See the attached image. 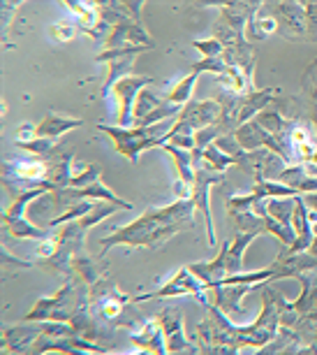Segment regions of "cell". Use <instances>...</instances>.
I'll return each instance as SVG.
<instances>
[{
	"mask_svg": "<svg viewBox=\"0 0 317 355\" xmlns=\"http://www.w3.org/2000/svg\"><path fill=\"white\" fill-rule=\"evenodd\" d=\"M213 291V304L225 313L227 318H244L246 316V309L241 306V300H244L246 293L253 291V286H246V284H232V286H213L208 288Z\"/></svg>",
	"mask_w": 317,
	"mask_h": 355,
	"instance_id": "12",
	"label": "cell"
},
{
	"mask_svg": "<svg viewBox=\"0 0 317 355\" xmlns=\"http://www.w3.org/2000/svg\"><path fill=\"white\" fill-rule=\"evenodd\" d=\"M176 119L172 121H163V123H155V125H134V128H114V125H98L100 130L107 132L114 142V149H116L120 156H125L127 160L137 163L139 153L144 149H151V146H160V137L165 135V128H170V123H174Z\"/></svg>",
	"mask_w": 317,
	"mask_h": 355,
	"instance_id": "3",
	"label": "cell"
},
{
	"mask_svg": "<svg viewBox=\"0 0 317 355\" xmlns=\"http://www.w3.org/2000/svg\"><path fill=\"white\" fill-rule=\"evenodd\" d=\"M220 112H222V105L220 100H199V103H188L181 114L176 116L179 123H185L188 128H192L194 132L206 128V125L215 123L220 119Z\"/></svg>",
	"mask_w": 317,
	"mask_h": 355,
	"instance_id": "11",
	"label": "cell"
},
{
	"mask_svg": "<svg viewBox=\"0 0 317 355\" xmlns=\"http://www.w3.org/2000/svg\"><path fill=\"white\" fill-rule=\"evenodd\" d=\"M303 10H306L308 42H317V3H303Z\"/></svg>",
	"mask_w": 317,
	"mask_h": 355,
	"instance_id": "25",
	"label": "cell"
},
{
	"mask_svg": "<svg viewBox=\"0 0 317 355\" xmlns=\"http://www.w3.org/2000/svg\"><path fill=\"white\" fill-rule=\"evenodd\" d=\"M151 84V77H132L127 75L123 79H118L116 84H114V98L118 100V123L127 128L130 123H134V103H137V96L141 89H146V86Z\"/></svg>",
	"mask_w": 317,
	"mask_h": 355,
	"instance_id": "8",
	"label": "cell"
},
{
	"mask_svg": "<svg viewBox=\"0 0 317 355\" xmlns=\"http://www.w3.org/2000/svg\"><path fill=\"white\" fill-rule=\"evenodd\" d=\"M89 293H91V311L98 320H107L111 325H120V323L134 325V320L125 316L127 304L134 302L132 295L120 293L109 277H102L98 284L89 286Z\"/></svg>",
	"mask_w": 317,
	"mask_h": 355,
	"instance_id": "4",
	"label": "cell"
},
{
	"mask_svg": "<svg viewBox=\"0 0 317 355\" xmlns=\"http://www.w3.org/2000/svg\"><path fill=\"white\" fill-rule=\"evenodd\" d=\"M260 234H262V230H248V232L241 230L232 242L222 244V249L218 256H215V260H211V263L188 265V270H190L201 284H206V288H211L213 284H218V281L225 277L246 272L244 270V253Z\"/></svg>",
	"mask_w": 317,
	"mask_h": 355,
	"instance_id": "2",
	"label": "cell"
},
{
	"mask_svg": "<svg viewBox=\"0 0 317 355\" xmlns=\"http://www.w3.org/2000/svg\"><path fill=\"white\" fill-rule=\"evenodd\" d=\"M266 214L271 216L275 223H280L282 227H292V214H294V198H269L266 200Z\"/></svg>",
	"mask_w": 317,
	"mask_h": 355,
	"instance_id": "19",
	"label": "cell"
},
{
	"mask_svg": "<svg viewBox=\"0 0 317 355\" xmlns=\"http://www.w3.org/2000/svg\"><path fill=\"white\" fill-rule=\"evenodd\" d=\"M278 182L285 186H292L299 193H315L317 191V177L308 174L303 165H287L285 170L278 174Z\"/></svg>",
	"mask_w": 317,
	"mask_h": 355,
	"instance_id": "18",
	"label": "cell"
},
{
	"mask_svg": "<svg viewBox=\"0 0 317 355\" xmlns=\"http://www.w3.org/2000/svg\"><path fill=\"white\" fill-rule=\"evenodd\" d=\"M42 320L39 325H5L3 327V351L5 353H28L35 339L42 334Z\"/></svg>",
	"mask_w": 317,
	"mask_h": 355,
	"instance_id": "13",
	"label": "cell"
},
{
	"mask_svg": "<svg viewBox=\"0 0 317 355\" xmlns=\"http://www.w3.org/2000/svg\"><path fill=\"white\" fill-rule=\"evenodd\" d=\"M12 265H17V267H33V263H28V260H17V258H12V256H10V251L3 246V267L10 272V267H12Z\"/></svg>",
	"mask_w": 317,
	"mask_h": 355,
	"instance_id": "26",
	"label": "cell"
},
{
	"mask_svg": "<svg viewBox=\"0 0 317 355\" xmlns=\"http://www.w3.org/2000/svg\"><path fill=\"white\" fill-rule=\"evenodd\" d=\"M204 291H208L206 284H201V281L194 277L188 267H183V270H179L176 277H174L172 281H167L160 291L137 295V297H132V300L134 302H146V300H158V297H181V295H190V297L199 300L201 304L208 306V300H206Z\"/></svg>",
	"mask_w": 317,
	"mask_h": 355,
	"instance_id": "6",
	"label": "cell"
},
{
	"mask_svg": "<svg viewBox=\"0 0 317 355\" xmlns=\"http://www.w3.org/2000/svg\"><path fill=\"white\" fill-rule=\"evenodd\" d=\"M139 46H146V49H153L155 42L151 35L144 31V26L137 21H125L114 26L109 31V37L105 42V51H118V49H139Z\"/></svg>",
	"mask_w": 317,
	"mask_h": 355,
	"instance_id": "9",
	"label": "cell"
},
{
	"mask_svg": "<svg viewBox=\"0 0 317 355\" xmlns=\"http://www.w3.org/2000/svg\"><path fill=\"white\" fill-rule=\"evenodd\" d=\"M315 234H317V223H315Z\"/></svg>",
	"mask_w": 317,
	"mask_h": 355,
	"instance_id": "29",
	"label": "cell"
},
{
	"mask_svg": "<svg viewBox=\"0 0 317 355\" xmlns=\"http://www.w3.org/2000/svg\"><path fill=\"white\" fill-rule=\"evenodd\" d=\"M82 123H84L82 119H67V116H60L56 112H49L44 116V121L35 128V137L58 139V137H63L67 130L79 128Z\"/></svg>",
	"mask_w": 317,
	"mask_h": 355,
	"instance_id": "17",
	"label": "cell"
},
{
	"mask_svg": "<svg viewBox=\"0 0 317 355\" xmlns=\"http://www.w3.org/2000/svg\"><path fill=\"white\" fill-rule=\"evenodd\" d=\"M294 279H299L303 284V293L299 300L289 302V306L299 313V316H306L310 311H317V270L310 272H299Z\"/></svg>",
	"mask_w": 317,
	"mask_h": 355,
	"instance_id": "16",
	"label": "cell"
},
{
	"mask_svg": "<svg viewBox=\"0 0 317 355\" xmlns=\"http://www.w3.org/2000/svg\"><path fill=\"white\" fill-rule=\"evenodd\" d=\"M275 96H278V89H264V91H253V93H248V96L241 98L239 125L253 121L260 112H264L266 107H271Z\"/></svg>",
	"mask_w": 317,
	"mask_h": 355,
	"instance_id": "15",
	"label": "cell"
},
{
	"mask_svg": "<svg viewBox=\"0 0 317 355\" xmlns=\"http://www.w3.org/2000/svg\"><path fill=\"white\" fill-rule=\"evenodd\" d=\"M303 93H306L308 100V110H310V121L317 128V61H313L308 65V70L303 72Z\"/></svg>",
	"mask_w": 317,
	"mask_h": 355,
	"instance_id": "20",
	"label": "cell"
},
{
	"mask_svg": "<svg viewBox=\"0 0 317 355\" xmlns=\"http://www.w3.org/2000/svg\"><path fill=\"white\" fill-rule=\"evenodd\" d=\"M308 251L313 253V256H317V237L313 239V242H310V246H308Z\"/></svg>",
	"mask_w": 317,
	"mask_h": 355,
	"instance_id": "28",
	"label": "cell"
},
{
	"mask_svg": "<svg viewBox=\"0 0 317 355\" xmlns=\"http://www.w3.org/2000/svg\"><path fill=\"white\" fill-rule=\"evenodd\" d=\"M197 79H199L197 72H190V75L181 79V82L167 93V100H170L172 105L185 107L188 103H190V96H192V89H194V84H197Z\"/></svg>",
	"mask_w": 317,
	"mask_h": 355,
	"instance_id": "21",
	"label": "cell"
},
{
	"mask_svg": "<svg viewBox=\"0 0 317 355\" xmlns=\"http://www.w3.org/2000/svg\"><path fill=\"white\" fill-rule=\"evenodd\" d=\"M303 202L310 211H317V191L315 193H303Z\"/></svg>",
	"mask_w": 317,
	"mask_h": 355,
	"instance_id": "27",
	"label": "cell"
},
{
	"mask_svg": "<svg viewBox=\"0 0 317 355\" xmlns=\"http://www.w3.org/2000/svg\"><path fill=\"white\" fill-rule=\"evenodd\" d=\"M190 72H197V75H201V72H213V75H218V77H227L229 65L225 63V58H222V56H218V58H201L199 63L192 65Z\"/></svg>",
	"mask_w": 317,
	"mask_h": 355,
	"instance_id": "22",
	"label": "cell"
},
{
	"mask_svg": "<svg viewBox=\"0 0 317 355\" xmlns=\"http://www.w3.org/2000/svg\"><path fill=\"white\" fill-rule=\"evenodd\" d=\"M132 344L139 346L141 351L146 353H158V355H165L167 353V344H165V332H163V325H160L158 316L153 320H146L144 327H141L139 334H132Z\"/></svg>",
	"mask_w": 317,
	"mask_h": 355,
	"instance_id": "14",
	"label": "cell"
},
{
	"mask_svg": "<svg viewBox=\"0 0 317 355\" xmlns=\"http://www.w3.org/2000/svg\"><path fill=\"white\" fill-rule=\"evenodd\" d=\"M77 26L72 24H65V21H58V24H51L49 26V35L53 40H58V42H70V40L77 35Z\"/></svg>",
	"mask_w": 317,
	"mask_h": 355,
	"instance_id": "24",
	"label": "cell"
},
{
	"mask_svg": "<svg viewBox=\"0 0 317 355\" xmlns=\"http://www.w3.org/2000/svg\"><path fill=\"white\" fill-rule=\"evenodd\" d=\"M158 320L165 332L167 353H199L183 334V313L179 309H163L158 313Z\"/></svg>",
	"mask_w": 317,
	"mask_h": 355,
	"instance_id": "10",
	"label": "cell"
},
{
	"mask_svg": "<svg viewBox=\"0 0 317 355\" xmlns=\"http://www.w3.org/2000/svg\"><path fill=\"white\" fill-rule=\"evenodd\" d=\"M264 8L271 12V17L278 24V33L285 40H289V42H303V40H308L303 3L285 0V3H264Z\"/></svg>",
	"mask_w": 317,
	"mask_h": 355,
	"instance_id": "5",
	"label": "cell"
},
{
	"mask_svg": "<svg viewBox=\"0 0 317 355\" xmlns=\"http://www.w3.org/2000/svg\"><path fill=\"white\" fill-rule=\"evenodd\" d=\"M220 182H222V172L194 170V186L190 191V200L206 218V234H208V244L211 246H215V227H213V216H211V205H208V191H211V186Z\"/></svg>",
	"mask_w": 317,
	"mask_h": 355,
	"instance_id": "7",
	"label": "cell"
},
{
	"mask_svg": "<svg viewBox=\"0 0 317 355\" xmlns=\"http://www.w3.org/2000/svg\"><path fill=\"white\" fill-rule=\"evenodd\" d=\"M192 46H194V49H199V53L204 58H218V56L225 53V46H222L215 37H211V40H194Z\"/></svg>",
	"mask_w": 317,
	"mask_h": 355,
	"instance_id": "23",
	"label": "cell"
},
{
	"mask_svg": "<svg viewBox=\"0 0 317 355\" xmlns=\"http://www.w3.org/2000/svg\"><path fill=\"white\" fill-rule=\"evenodd\" d=\"M192 200L179 198L176 202L167 207H153L146 209L137 220H132L130 225H123L118 230H114L109 237L102 239V249H111L116 244L125 246H146V249H158L167 239H172L174 234L181 230L192 227V214H194Z\"/></svg>",
	"mask_w": 317,
	"mask_h": 355,
	"instance_id": "1",
	"label": "cell"
}]
</instances>
